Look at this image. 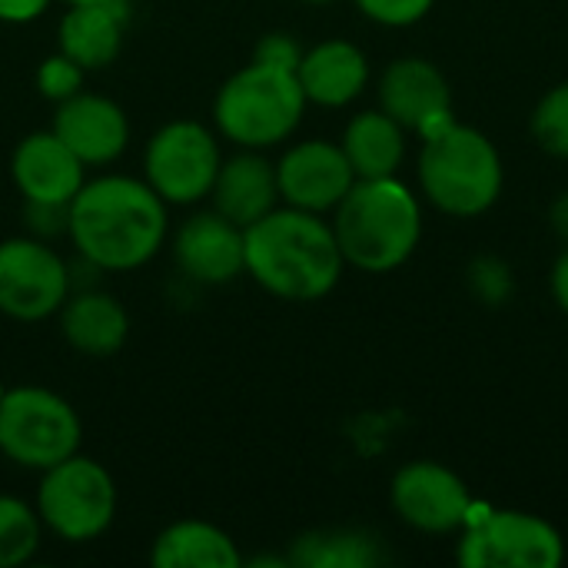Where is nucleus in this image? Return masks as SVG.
<instances>
[{
  "label": "nucleus",
  "instance_id": "obj_1",
  "mask_svg": "<svg viewBox=\"0 0 568 568\" xmlns=\"http://www.w3.org/2000/svg\"><path fill=\"white\" fill-rule=\"evenodd\" d=\"M67 233L83 260L126 273L156 256L166 240V203L133 176H100L70 200Z\"/></svg>",
  "mask_w": 568,
  "mask_h": 568
},
{
  "label": "nucleus",
  "instance_id": "obj_2",
  "mask_svg": "<svg viewBox=\"0 0 568 568\" xmlns=\"http://www.w3.org/2000/svg\"><path fill=\"white\" fill-rule=\"evenodd\" d=\"M246 273L273 296L313 303L333 293L343 276V253L329 223L320 213L296 206L270 210L243 230Z\"/></svg>",
  "mask_w": 568,
  "mask_h": 568
},
{
  "label": "nucleus",
  "instance_id": "obj_3",
  "mask_svg": "<svg viewBox=\"0 0 568 568\" xmlns=\"http://www.w3.org/2000/svg\"><path fill=\"white\" fill-rule=\"evenodd\" d=\"M333 233L349 266L389 273L419 246V203L396 176L356 180L336 206Z\"/></svg>",
  "mask_w": 568,
  "mask_h": 568
},
{
  "label": "nucleus",
  "instance_id": "obj_4",
  "mask_svg": "<svg viewBox=\"0 0 568 568\" xmlns=\"http://www.w3.org/2000/svg\"><path fill=\"white\" fill-rule=\"evenodd\" d=\"M419 183L433 206L449 216H479L503 193V160L489 136L449 123L423 140Z\"/></svg>",
  "mask_w": 568,
  "mask_h": 568
},
{
  "label": "nucleus",
  "instance_id": "obj_5",
  "mask_svg": "<svg viewBox=\"0 0 568 568\" xmlns=\"http://www.w3.org/2000/svg\"><path fill=\"white\" fill-rule=\"evenodd\" d=\"M306 93L293 70L253 60L216 93L213 120L220 133L246 150L283 143L303 120Z\"/></svg>",
  "mask_w": 568,
  "mask_h": 568
},
{
  "label": "nucleus",
  "instance_id": "obj_6",
  "mask_svg": "<svg viewBox=\"0 0 568 568\" xmlns=\"http://www.w3.org/2000/svg\"><path fill=\"white\" fill-rule=\"evenodd\" d=\"M83 423L77 409L43 389L17 386L0 396V453L23 469L47 473L80 453Z\"/></svg>",
  "mask_w": 568,
  "mask_h": 568
},
{
  "label": "nucleus",
  "instance_id": "obj_7",
  "mask_svg": "<svg viewBox=\"0 0 568 568\" xmlns=\"http://www.w3.org/2000/svg\"><path fill=\"white\" fill-rule=\"evenodd\" d=\"M37 516L63 542H90L103 536L116 516L113 476L80 453L57 463L40 479Z\"/></svg>",
  "mask_w": 568,
  "mask_h": 568
},
{
  "label": "nucleus",
  "instance_id": "obj_8",
  "mask_svg": "<svg viewBox=\"0 0 568 568\" xmlns=\"http://www.w3.org/2000/svg\"><path fill=\"white\" fill-rule=\"evenodd\" d=\"M456 559L466 568H559L566 549L546 519L503 509L469 516Z\"/></svg>",
  "mask_w": 568,
  "mask_h": 568
},
{
  "label": "nucleus",
  "instance_id": "obj_9",
  "mask_svg": "<svg viewBox=\"0 0 568 568\" xmlns=\"http://www.w3.org/2000/svg\"><path fill=\"white\" fill-rule=\"evenodd\" d=\"M216 136L196 120H176L153 133L143 153L146 183L163 203H200L220 173Z\"/></svg>",
  "mask_w": 568,
  "mask_h": 568
},
{
  "label": "nucleus",
  "instance_id": "obj_10",
  "mask_svg": "<svg viewBox=\"0 0 568 568\" xmlns=\"http://www.w3.org/2000/svg\"><path fill=\"white\" fill-rule=\"evenodd\" d=\"M70 293L63 260L40 240L0 243V313L20 323H40L53 316Z\"/></svg>",
  "mask_w": 568,
  "mask_h": 568
},
{
  "label": "nucleus",
  "instance_id": "obj_11",
  "mask_svg": "<svg viewBox=\"0 0 568 568\" xmlns=\"http://www.w3.org/2000/svg\"><path fill=\"white\" fill-rule=\"evenodd\" d=\"M393 506L399 519L419 532H453L473 516L466 483L439 463H413L393 479Z\"/></svg>",
  "mask_w": 568,
  "mask_h": 568
},
{
  "label": "nucleus",
  "instance_id": "obj_12",
  "mask_svg": "<svg viewBox=\"0 0 568 568\" xmlns=\"http://www.w3.org/2000/svg\"><path fill=\"white\" fill-rule=\"evenodd\" d=\"M379 103L403 130L423 140L453 123V93L446 77L419 57H403L386 67L379 80Z\"/></svg>",
  "mask_w": 568,
  "mask_h": 568
},
{
  "label": "nucleus",
  "instance_id": "obj_13",
  "mask_svg": "<svg viewBox=\"0 0 568 568\" xmlns=\"http://www.w3.org/2000/svg\"><path fill=\"white\" fill-rule=\"evenodd\" d=\"M280 196L306 213L336 210L339 200L356 183V173L343 153V146L329 140H306L283 153L276 166Z\"/></svg>",
  "mask_w": 568,
  "mask_h": 568
},
{
  "label": "nucleus",
  "instance_id": "obj_14",
  "mask_svg": "<svg viewBox=\"0 0 568 568\" xmlns=\"http://www.w3.org/2000/svg\"><path fill=\"white\" fill-rule=\"evenodd\" d=\"M10 173L20 196L40 206H70L83 186V163L53 130L30 133L17 143Z\"/></svg>",
  "mask_w": 568,
  "mask_h": 568
},
{
  "label": "nucleus",
  "instance_id": "obj_15",
  "mask_svg": "<svg viewBox=\"0 0 568 568\" xmlns=\"http://www.w3.org/2000/svg\"><path fill=\"white\" fill-rule=\"evenodd\" d=\"M53 133L77 153L83 166H103L126 150L130 120L113 100L80 90L57 106Z\"/></svg>",
  "mask_w": 568,
  "mask_h": 568
},
{
  "label": "nucleus",
  "instance_id": "obj_16",
  "mask_svg": "<svg viewBox=\"0 0 568 568\" xmlns=\"http://www.w3.org/2000/svg\"><path fill=\"white\" fill-rule=\"evenodd\" d=\"M173 256L180 270L210 286L233 283L240 273H246V253H243V230L230 223L226 216L213 213H196L186 220L176 233Z\"/></svg>",
  "mask_w": 568,
  "mask_h": 568
},
{
  "label": "nucleus",
  "instance_id": "obj_17",
  "mask_svg": "<svg viewBox=\"0 0 568 568\" xmlns=\"http://www.w3.org/2000/svg\"><path fill=\"white\" fill-rule=\"evenodd\" d=\"M210 196H213V206L220 216H226L230 223L246 230L250 223H256L270 210H276V200H280L276 166L266 156L246 150V153L220 163Z\"/></svg>",
  "mask_w": 568,
  "mask_h": 568
},
{
  "label": "nucleus",
  "instance_id": "obj_18",
  "mask_svg": "<svg viewBox=\"0 0 568 568\" xmlns=\"http://www.w3.org/2000/svg\"><path fill=\"white\" fill-rule=\"evenodd\" d=\"M296 80L306 93V103L346 106L363 93V87L369 80V63L356 43L326 40L303 53V60L296 67Z\"/></svg>",
  "mask_w": 568,
  "mask_h": 568
},
{
  "label": "nucleus",
  "instance_id": "obj_19",
  "mask_svg": "<svg viewBox=\"0 0 568 568\" xmlns=\"http://www.w3.org/2000/svg\"><path fill=\"white\" fill-rule=\"evenodd\" d=\"M126 30V3L106 0V3H70V10L60 20V53H67L83 70L110 67L120 57Z\"/></svg>",
  "mask_w": 568,
  "mask_h": 568
},
{
  "label": "nucleus",
  "instance_id": "obj_20",
  "mask_svg": "<svg viewBox=\"0 0 568 568\" xmlns=\"http://www.w3.org/2000/svg\"><path fill=\"white\" fill-rule=\"evenodd\" d=\"M63 339L93 359H106L123 349L130 336V316L110 293H80L60 306Z\"/></svg>",
  "mask_w": 568,
  "mask_h": 568
},
{
  "label": "nucleus",
  "instance_id": "obj_21",
  "mask_svg": "<svg viewBox=\"0 0 568 568\" xmlns=\"http://www.w3.org/2000/svg\"><path fill=\"white\" fill-rule=\"evenodd\" d=\"M156 568H240L236 542L213 523L183 519L166 526L150 549Z\"/></svg>",
  "mask_w": 568,
  "mask_h": 568
},
{
  "label": "nucleus",
  "instance_id": "obj_22",
  "mask_svg": "<svg viewBox=\"0 0 568 568\" xmlns=\"http://www.w3.org/2000/svg\"><path fill=\"white\" fill-rule=\"evenodd\" d=\"M339 146L356 180H383V176H396L406 156V130L389 113L366 110L349 120Z\"/></svg>",
  "mask_w": 568,
  "mask_h": 568
},
{
  "label": "nucleus",
  "instance_id": "obj_23",
  "mask_svg": "<svg viewBox=\"0 0 568 568\" xmlns=\"http://www.w3.org/2000/svg\"><path fill=\"white\" fill-rule=\"evenodd\" d=\"M290 562L300 568H369L383 562V552L366 532L326 529L296 539Z\"/></svg>",
  "mask_w": 568,
  "mask_h": 568
},
{
  "label": "nucleus",
  "instance_id": "obj_24",
  "mask_svg": "<svg viewBox=\"0 0 568 568\" xmlns=\"http://www.w3.org/2000/svg\"><path fill=\"white\" fill-rule=\"evenodd\" d=\"M40 549V516L13 496H0V568L30 562Z\"/></svg>",
  "mask_w": 568,
  "mask_h": 568
},
{
  "label": "nucleus",
  "instance_id": "obj_25",
  "mask_svg": "<svg viewBox=\"0 0 568 568\" xmlns=\"http://www.w3.org/2000/svg\"><path fill=\"white\" fill-rule=\"evenodd\" d=\"M532 136L546 153L568 160V83H559L539 100L532 113Z\"/></svg>",
  "mask_w": 568,
  "mask_h": 568
},
{
  "label": "nucleus",
  "instance_id": "obj_26",
  "mask_svg": "<svg viewBox=\"0 0 568 568\" xmlns=\"http://www.w3.org/2000/svg\"><path fill=\"white\" fill-rule=\"evenodd\" d=\"M83 73L87 70L80 63H73L67 53H53L37 70V90H40V97H47L53 103H63V100H70L73 93L83 90Z\"/></svg>",
  "mask_w": 568,
  "mask_h": 568
},
{
  "label": "nucleus",
  "instance_id": "obj_27",
  "mask_svg": "<svg viewBox=\"0 0 568 568\" xmlns=\"http://www.w3.org/2000/svg\"><path fill=\"white\" fill-rule=\"evenodd\" d=\"M436 0H356V7L386 27H409L416 20H423L433 10Z\"/></svg>",
  "mask_w": 568,
  "mask_h": 568
},
{
  "label": "nucleus",
  "instance_id": "obj_28",
  "mask_svg": "<svg viewBox=\"0 0 568 568\" xmlns=\"http://www.w3.org/2000/svg\"><path fill=\"white\" fill-rule=\"evenodd\" d=\"M253 60L270 63V67H283V70H293L296 73V67L303 60V50H300V43L290 33H266V37H260Z\"/></svg>",
  "mask_w": 568,
  "mask_h": 568
},
{
  "label": "nucleus",
  "instance_id": "obj_29",
  "mask_svg": "<svg viewBox=\"0 0 568 568\" xmlns=\"http://www.w3.org/2000/svg\"><path fill=\"white\" fill-rule=\"evenodd\" d=\"M473 286H476V293H479L486 303H503V300L509 296V290H513V280H509V273H506L503 263H496V260H479V263L473 266Z\"/></svg>",
  "mask_w": 568,
  "mask_h": 568
},
{
  "label": "nucleus",
  "instance_id": "obj_30",
  "mask_svg": "<svg viewBox=\"0 0 568 568\" xmlns=\"http://www.w3.org/2000/svg\"><path fill=\"white\" fill-rule=\"evenodd\" d=\"M50 0H0V20L3 23H30L43 17Z\"/></svg>",
  "mask_w": 568,
  "mask_h": 568
},
{
  "label": "nucleus",
  "instance_id": "obj_31",
  "mask_svg": "<svg viewBox=\"0 0 568 568\" xmlns=\"http://www.w3.org/2000/svg\"><path fill=\"white\" fill-rule=\"evenodd\" d=\"M552 296H556L559 310L568 313V250L559 256V263L552 270Z\"/></svg>",
  "mask_w": 568,
  "mask_h": 568
},
{
  "label": "nucleus",
  "instance_id": "obj_32",
  "mask_svg": "<svg viewBox=\"0 0 568 568\" xmlns=\"http://www.w3.org/2000/svg\"><path fill=\"white\" fill-rule=\"evenodd\" d=\"M552 226H556V233L568 243V193H562V196L552 203Z\"/></svg>",
  "mask_w": 568,
  "mask_h": 568
},
{
  "label": "nucleus",
  "instance_id": "obj_33",
  "mask_svg": "<svg viewBox=\"0 0 568 568\" xmlns=\"http://www.w3.org/2000/svg\"><path fill=\"white\" fill-rule=\"evenodd\" d=\"M67 3H106V0H67Z\"/></svg>",
  "mask_w": 568,
  "mask_h": 568
},
{
  "label": "nucleus",
  "instance_id": "obj_34",
  "mask_svg": "<svg viewBox=\"0 0 568 568\" xmlns=\"http://www.w3.org/2000/svg\"><path fill=\"white\" fill-rule=\"evenodd\" d=\"M306 3H329V0H306Z\"/></svg>",
  "mask_w": 568,
  "mask_h": 568
}]
</instances>
